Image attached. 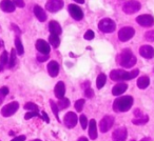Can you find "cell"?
Segmentation results:
<instances>
[{"mask_svg":"<svg viewBox=\"0 0 154 141\" xmlns=\"http://www.w3.org/2000/svg\"><path fill=\"white\" fill-rule=\"evenodd\" d=\"M79 121H80V124H82V128L84 130H86L87 126H88V118L86 117V115H82L79 117Z\"/></svg>","mask_w":154,"mask_h":141,"instance_id":"35","label":"cell"},{"mask_svg":"<svg viewBox=\"0 0 154 141\" xmlns=\"http://www.w3.org/2000/svg\"><path fill=\"white\" fill-rule=\"evenodd\" d=\"M128 88V84L124 83V82H119L117 83L113 88H112V94L114 96H120L122 93H125Z\"/></svg>","mask_w":154,"mask_h":141,"instance_id":"19","label":"cell"},{"mask_svg":"<svg viewBox=\"0 0 154 141\" xmlns=\"http://www.w3.org/2000/svg\"><path fill=\"white\" fill-rule=\"evenodd\" d=\"M0 9L5 13H12L15 11V4L11 0H2L0 3Z\"/></svg>","mask_w":154,"mask_h":141,"instance_id":"17","label":"cell"},{"mask_svg":"<svg viewBox=\"0 0 154 141\" xmlns=\"http://www.w3.org/2000/svg\"><path fill=\"white\" fill-rule=\"evenodd\" d=\"M75 2L79 3V4H82V3H85V0H74Z\"/></svg>","mask_w":154,"mask_h":141,"instance_id":"46","label":"cell"},{"mask_svg":"<svg viewBox=\"0 0 154 141\" xmlns=\"http://www.w3.org/2000/svg\"><path fill=\"white\" fill-rule=\"evenodd\" d=\"M137 59L130 49H124L118 56V63L122 68H132L135 65Z\"/></svg>","mask_w":154,"mask_h":141,"instance_id":"3","label":"cell"},{"mask_svg":"<svg viewBox=\"0 0 154 141\" xmlns=\"http://www.w3.org/2000/svg\"><path fill=\"white\" fill-rule=\"evenodd\" d=\"M106 81H107V76L105 75V74H99L98 75V77H97V79H96V86H97V88H103V86H105V84H106Z\"/></svg>","mask_w":154,"mask_h":141,"instance_id":"24","label":"cell"},{"mask_svg":"<svg viewBox=\"0 0 154 141\" xmlns=\"http://www.w3.org/2000/svg\"><path fill=\"white\" fill-rule=\"evenodd\" d=\"M15 7H18V8H23L24 7V2L23 0H14L13 1Z\"/></svg>","mask_w":154,"mask_h":141,"instance_id":"41","label":"cell"},{"mask_svg":"<svg viewBox=\"0 0 154 141\" xmlns=\"http://www.w3.org/2000/svg\"><path fill=\"white\" fill-rule=\"evenodd\" d=\"M77 121H78V117H77V115L74 112H69L63 117V123L68 128H74L77 124Z\"/></svg>","mask_w":154,"mask_h":141,"instance_id":"10","label":"cell"},{"mask_svg":"<svg viewBox=\"0 0 154 141\" xmlns=\"http://www.w3.org/2000/svg\"><path fill=\"white\" fill-rule=\"evenodd\" d=\"M15 45H16V52H17L18 55H22L24 52V49H23V45H22V42L18 37L15 38Z\"/></svg>","mask_w":154,"mask_h":141,"instance_id":"28","label":"cell"},{"mask_svg":"<svg viewBox=\"0 0 154 141\" xmlns=\"http://www.w3.org/2000/svg\"><path fill=\"white\" fill-rule=\"evenodd\" d=\"M54 93H55V96L57 97L58 99H61L64 97V94H66V86L62 81L57 82V84L55 86V88H54Z\"/></svg>","mask_w":154,"mask_h":141,"instance_id":"18","label":"cell"},{"mask_svg":"<svg viewBox=\"0 0 154 141\" xmlns=\"http://www.w3.org/2000/svg\"><path fill=\"white\" fill-rule=\"evenodd\" d=\"M137 88L140 90H145L149 86L150 84V78L148 76H141L137 79Z\"/></svg>","mask_w":154,"mask_h":141,"instance_id":"23","label":"cell"},{"mask_svg":"<svg viewBox=\"0 0 154 141\" xmlns=\"http://www.w3.org/2000/svg\"><path fill=\"white\" fill-rule=\"evenodd\" d=\"M149 121V117L148 116H140V117H135L134 119L132 120V122L136 125H143L147 122Z\"/></svg>","mask_w":154,"mask_h":141,"instance_id":"26","label":"cell"},{"mask_svg":"<svg viewBox=\"0 0 154 141\" xmlns=\"http://www.w3.org/2000/svg\"><path fill=\"white\" fill-rule=\"evenodd\" d=\"M133 97L132 96H120L116 98L113 102V111L116 113H124L128 112L133 105Z\"/></svg>","mask_w":154,"mask_h":141,"instance_id":"1","label":"cell"},{"mask_svg":"<svg viewBox=\"0 0 154 141\" xmlns=\"http://www.w3.org/2000/svg\"><path fill=\"white\" fill-rule=\"evenodd\" d=\"M63 0H48L45 9L51 13H56L63 8Z\"/></svg>","mask_w":154,"mask_h":141,"instance_id":"9","label":"cell"},{"mask_svg":"<svg viewBox=\"0 0 154 141\" xmlns=\"http://www.w3.org/2000/svg\"><path fill=\"white\" fill-rule=\"evenodd\" d=\"M0 63H1V66L5 65V64L9 63V56H8V52L3 51L1 56H0Z\"/></svg>","mask_w":154,"mask_h":141,"instance_id":"33","label":"cell"},{"mask_svg":"<svg viewBox=\"0 0 154 141\" xmlns=\"http://www.w3.org/2000/svg\"><path fill=\"white\" fill-rule=\"evenodd\" d=\"M77 141H88V138H86V137H80Z\"/></svg>","mask_w":154,"mask_h":141,"instance_id":"45","label":"cell"},{"mask_svg":"<svg viewBox=\"0 0 154 141\" xmlns=\"http://www.w3.org/2000/svg\"><path fill=\"white\" fill-rule=\"evenodd\" d=\"M136 22L140 26L143 28H150L154 24V17L151 15H147V14H143L140 15L136 18Z\"/></svg>","mask_w":154,"mask_h":141,"instance_id":"11","label":"cell"},{"mask_svg":"<svg viewBox=\"0 0 154 141\" xmlns=\"http://www.w3.org/2000/svg\"><path fill=\"white\" fill-rule=\"evenodd\" d=\"M94 37H95V34L92 30H88L86 32V34H85V39H86V40H92V39H94Z\"/></svg>","mask_w":154,"mask_h":141,"instance_id":"37","label":"cell"},{"mask_svg":"<svg viewBox=\"0 0 154 141\" xmlns=\"http://www.w3.org/2000/svg\"><path fill=\"white\" fill-rule=\"evenodd\" d=\"M85 99H79L75 102V109H76L77 112H82L84 110V105H85Z\"/></svg>","mask_w":154,"mask_h":141,"instance_id":"34","label":"cell"},{"mask_svg":"<svg viewBox=\"0 0 154 141\" xmlns=\"http://www.w3.org/2000/svg\"><path fill=\"white\" fill-rule=\"evenodd\" d=\"M135 34V31L131 26H125V28H120L118 32V39L122 42H126V41L130 40Z\"/></svg>","mask_w":154,"mask_h":141,"instance_id":"6","label":"cell"},{"mask_svg":"<svg viewBox=\"0 0 154 141\" xmlns=\"http://www.w3.org/2000/svg\"><path fill=\"white\" fill-rule=\"evenodd\" d=\"M140 3L137 0H129L124 4L122 11L126 14H128V15H131V14H135L136 12H138L140 10Z\"/></svg>","mask_w":154,"mask_h":141,"instance_id":"5","label":"cell"},{"mask_svg":"<svg viewBox=\"0 0 154 141\" xmlns=\"http://www.w3.org/2000/svg\"><path fill=\"white\" fill-rule=\"evenodd\" d=\"M57 106H58V109H59V111L60 110H64V109H68L69 106H70V100H69L68 98H61V99H59V101H58V103H57Z\"/></svg>","mask_w":154,"mask_h":141,"instance_id":"27","label":"cell"},{"mask_svg":"<svg viewBox=\"0 0 154 141\" xmlns=\"http://www.w3.org/2000/svg\"><path fill=\"white\" fill-rule=\"evenodd\" d=\"M41 115H42V119L45 120V121L47 122V123H49L50 119H49V116H48V114L45 113V112H42V113H41Z\"/></svg>","mask_w":154,"mask_h":141,"instance_id":"43","label":"cell"},{"mask_svg":"<svg viewBox=\"0 0 154 141\" xmlns=\"http://www.w3.org/2000/svg\"><path fill=\"white\" fill-rule=\"evenodd\" d=\"M0 70H1V66H0Z\"/></svg>","mask_w":154,"mask_h":141,"instance_id":"49","label":"cell"},{"mask_svg":"<svg viewBox=\"0 0 154 141\" xmlns=\"http://www.w3.org/2000/svg\"><path fill=\"white\" fill-rule=\"evenodd\" d=\"M19 109V103L17 101H13V102L9 103V104L5 105L1 110V114L3 117H10V116L14 115Z\"/></svg>","mask_w":154,"mask_h":141,"instance_id":"8","label":"cell"},{"mask_svg":"<svg viewBox=\"0 0 154 141\" xmlns=\"http://www.w3.org/2000/svg\"><path fill=\"white\" fill-rule=\"evenodd\" d=\"M145 39H147L148 41H151V42H153V41H154V30L145 33Z\"/></svg>","mask_w":154,"mask_h":141,"instance_id":"36","label":"cell"},{"mask_svg":"<svg viewBox=\"0 0 154 141\" xmlns=\"http://www.w3.org/2000/svg\"><path fill=\"white\" fill-rule=\"evenodd\" d=\"M85 96H86L87 98H92V97L94 96V91H93L91 88H88L86 91H85Z\"/></svg>","mask_w":154,"mask_h":141,"instance_id":"39","label":"cell"},{"mask_svg":"<svg viewBox=\"0 0 154 141\" xmlns=\"http://www.w3.org/2000/svg\"><path fill=\"white\" fill-rule=\"evenodd\" d=\"M89 136L92 140L97 138V124L94 119H91L89 122Z\"/></svg>","mask_w":154,"mask_h":141,"instance_id":"21","label":"cell"},{"mask_svg":"<svg viewBox=\"0 0 154 141\" xmlns=\"http://www.w3.org/2000/svg\"><path fill=\"white\" fill-rule=\"evenodd\" d=\"M34 14L36 16V18L39 20L40 22H43L47 20V14H45V11L39 5H35L34 7Z\"/></svg>","mask_w":154,"mask_h":141,"instance_id":"20","label":"cell"},{"mask_svg":"<svg viewBox=\"0 0 154 141\" xmlns=\"http://www.w3.org/2000/svg\"><path fill=\"white\" fill-rule=\"evenodd\" d=\"M127 135H128L127 128L122 126V128H117V130H114L113 135H112V140L113 141H126Z\"/></svg>","mask_w":154,"mask_h":141,"instance_id":"13","label":"cell"},{"mask_svg":"<svg viewBox=\"0 0 154 141\" xmlns=\"http://www.w3.org/2000/svg\"><path fill=\"white\" fill-rule=\"evenodd\" d=\"M140 141H150V139L149 138H143V139H141Z\"/></svg>","mask_w":154,"mask_h":141,"instance_id":"47","label":"cell"},{"mask_svg":"<svg viewBox=\"0 0 154 141\" xmlns=\"http://www.w3.org/2000/svg\"><path fill=\"white\" fill-rule=\"evenodd\" d=\"M98 28L99 31H101L103 33H112L115 31L116 24L110 18H103L99 21L98 23Z\"/></svg>","mask_w":154,"mask_h":141,"instance_id":"4","label":"cell"},{"mask_svg":"<svg viewBox=\"0 0 154 141\" xmlns=\"http://www.w3.org/2000/svg\"><path fill=\"white\" fill-rule=\"evenodd\" d=\"M49 42L53 47H58L60 44L59 36H58V35H55V34H51L49 37Z\"/></svg>","mask_w":154,"mask_h":141,"instance_id":"25","label":"cell"},{"mask_svg":"<svg viewBox=\"0 0 154 141\" xmlns=\"http://www.w3.org/2000/svg\"><path fill=\"white\" fill-rule=\"evenodd\" d=\"M50 104H51L52 112H53V113H54V115H55L56 119H57L58 121H60V119H59V109H58L57 104H56V103L54 102L53 100H50Z\"/></svg>","mask_w":154,"mask_h":141,"instance_id":"30","label":"cell"},{"mask_svg":"<svg viewBox=\"0 0 154 141\" xmlns=\"http://www.w3.org/2000/svg\"><path fill=\"white\" fill-rule=\"evenodd\" d=\"M16 54H17V52H16V50H12L11 52V56H10L9 58V68H14V65H15L16 63Z\"/></svg>","mask_w":154,"mask_h":141,"instance_id":"29","label":"cell"},{"mask_svg":"<svg viewBox=\"0 0 154 141\" xmlns=\"http://www.w3.org/2000/svg\"><path fill=\"white\" fill-rule=\"evenodd\" d=\"M139 54L140 56H143V58H147V59H151L154 57V49L151 45H141L140 49H139Z\"/></svg>","mask_w":154,"mask_h":141,"instance_id":"15","label":"cell"},{"mask_svg":"<svg viewBox=\"0 0 154 141\" xmlns=\"http://www.w3.org/2000/svg\"><path fill=\"white\" fill-rule=\"evenodd\" d=\"M49 59V55H43V54H39L38 56H37V60H38L39 62H45L47 61V60Z\"/></svg>","mask_w":154,"mask_h":141,"instance_id":"40","label":"cell"},{"mask_svg":"<svg viewBox=\"0 0 154 141\" xmlns=\"http://www.w3.org/2000/svg\"><path fill=\"white\" fill-rule=\"evenodd\" d=\"M49 31L51 32V34H55V35H58V36L62 33V28H61V26H60V24L58 23L57 21H54V20L50 21Z\"/></svg>","mask_w":154,"mask_h":141,"instance_id":"22","label":"cell"},{"mask_svg":"<svg viewBox=\"0 0 154 141\" xmlns=\"http://www.w3.org/2000/svg\"><path fill=\"white\" fill-rule=\"evenodd\" d=\"M131 141H135V140H131Z\"/></svg>","mask_w":154,"mask_h":141,"instance_id":"50","label":"cell"},{"mask_svg":"<svg viewBox=\"0 0 154 141\" xmlns=\"http://www.w3.org/2000/svg\"><path fill=\"white\" fill-rule=\"evenodd\" d=\"M38 116H39L38 112H28V113L26 114V116H24V118H26V120H29L33 117H38Z\"/></svg>","mask_w":154,"mask_h":141,"instance_id":"38","label":"cell"},{"mask_svg":"<svg viewBox=\"0 0 154 141\" xmlns=\"http://www.w3.org/2000/svg\"><path fill=\"white\" fill-rule=\"evenodd\" d=\"M24 140H26V136H24V135H21V136L15 137V138L11 141H24Z\"/></svg>","mask_w":154,"mask_h":141,"instance_id":"42","label":"cell"},{"mask_svg":"<svg viewBox=\"0 0 154 141\" xmlns=\"http://www.w3.org/2000/svg\"><path fill=\"white\" fill-rule=\"evenodd\" d=\"M48 72L51 77H57L58 73H59V64L54 60L50 61L48 64Z\"/></svg>","mask_w":154,"mask_h":141,"instance_id":"16","label":"cell"},{"mask_svg":"<svg viewBox=\"0 0 154 141\" xmlns=\"http://www.w3.org/2000/svg\"><path fill=\"white\" fill-rule=\"evenodd\" d=\"M9 88H7V86H2V88H0V104L2 103L3 99L5 98V96H8V94H9Z\"/></svg>","mask_w":154,"mask_h":141,"instance_id":"32","label":"cell"},{"mask_svg":"<svg viewBox=\"0 0 154 141\" xmlns=\"http://www.w3.org/2000/svg\"><path fill=\"white\" fill-rule=\"evenodd\" d=\"M35 46H36L37 51L39 52V54H43V55H49L50 51H51L50 44L48 42H45V40H42V39H38L36 41Z\"/></svg>","mask_w":154,"mask_h":141,"instance_id":"14","label":"cell"},{"mask_svg":"<svg viewBox=\"0 0 154 141\" xmlns=\"http://www.w3.org/2000/svg\"><path fill=\"white\" fill-rule=\"evenodd\" d=\"M24 110H26V111L29 112H38V106H37L35 103L33 102H28L24 104Z\"/></svg>","mask_w":154,"mask_h":141,"instance_id":"31","label":"cell"},{"mask_svg":"<svg viewBox=\"0 0 154 141\" xmlns=\"http://www.w3.org/2000/svg\"><path fill=\"white\" fill-rule=\"evenodd\" d=\"M32 141H41V140H39V139H34V140H32Z\"/></svg>","mask_w":154,"mask_h":141,"instance_id":"48","label":"cell"},{"mask_svg":"<svg viewBox=\"0 0 154 141\" xmlns=\"http://www.w3.org/2000/svg\"><path fill=\"white\" fill-rule=\"evenodd\" d=\"M138 70H133L132 72H126L124 70H113L110 73V78L114 81L122 82L127 81V80L134 79L136 76H138Z\"/></svg>","mask_w":154,"mask_h":141,"instance_id":"2","label":"cell"},{"mask_svg":"<svg viewBox=\"0 0 154 141\" xmlns=\"http://www.w3.org/2000/svg\"><path fill=\"white\" fill-rule=\"evenodd\" d=\"M114 117L113 116H110V115H107L100 120L99 122V130H100L101 133H107L108 130H110L112 128L114 124Z\"/></svg>","mask_w":154,"mask_h":141,"instance_id":"7","label":"cell"},{"mask_svg":"<svg viewBox=\"0 0 154 141\" xmlns=\"http://www.w3.org/2000/svg\"><path fill=\"white\" fill-rule=\"evenodd\" d=\"M134 115L136 116V117H140V116H143V114H141V112L139 111L138 109H137V110H135V112H134Z\"/></svg>","mask_w":154,"mask_h":141,"instance_id":"44","label":"cell"},{"mask_svg":"<svg viewBox=\"0 0 154 141\" xmlns=\"http://www.w3.org/2000/svg\"><path fill=\"white\" fill-rule=\"evenodd\" d=\"M68 9H69V13H70V15L73 17V19L79 21V20H82V18H84V12H82V10L80 9L78 5L70 4Z\"/></svg>","mask_w":154,"mask_h":141,"instance_id":"12","label":"cell"}]
</instances>
